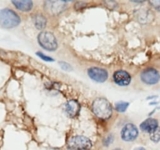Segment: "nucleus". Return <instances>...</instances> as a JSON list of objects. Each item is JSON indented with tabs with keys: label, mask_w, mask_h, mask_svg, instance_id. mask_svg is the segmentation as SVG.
<instances>
[{
	"label": "nucleus",
	"mask_w": 160,
	"mask_h": 150,
	"mask_svg": "<svg viewBox=\"0 0 160 150\" xmlns=\"http://www.w3.org/2000/svg\"><path fill=\"white\" fill-rule=\"evenodd\" d=\"M113 80L118 85L127 86L131 83V77L125 70H117L113 73Z\"/></svg>",
	"instance_id": "obj_9"
},
{
	"label": "nucleus",
	"mask_w": 160,
	"mask_h": 150,
	"mask_svg": "<svg viewBox=\"0 0 160 150\" xmlns=\"http://www.w3.org/2000/svg\"><path fill=\"white\" fill-rule=\"evenodd\" d=\"M159 128L158 121L154 118H148L142 122L140 125V128L142 131L145 133L151 134Z\"/></svg>",
	"instance_id": "obj_11"
},
{
	"label": "nucleus",
	"mask_w": 160,
	"mask_h": 150,
	"mask_svg": "<svg viewBox=\"0 0 160 150\" xmlns=\"http://www.w3.org/2000/svg\"><path fill=\"white\" fill-rule=\"evenodd\" d=\"M36 54H37L38 56L39 57L41 58V59H43V60L48 61V62H52V61H53V59H52V58L49 57V56H46V55H45V54H44V53L40 52H37V53H36Z\"/></svg>",
	"instance_id": "obj_16"
},
{
	"label": "nucleus",
	"mask_w": 160,
	"mask_h": 150,
	"mask_svg": "<svg viewBox=\"0 0 160 150\" xmlns=\"http://www.w3.org/2000/svg\"><path fill=\"white\" fill-rule=\"evenodd\" d=\"M150 138L152 142H159L160 141V128H158L157 129L152 133L150 134Z\"/></svg>",
	"instance_id": "obj_15"
},
{
	"label": "nucleus",
	"mask_w": 160,
	"mask_h": 150,
	"mask_svg": "<svg viewBox=\"0 0 160 150\" xmlns=\"http://www.w3.org/2000/svg\"><path fill=\"white\" fill-rule=\"evenodd\" d=\"M88 73L89 77L93 81L99 83L105 82L108 79V76H109L107 70L103 68H99V67H92L89 69Z\"/></svg>",
	"instance_id": "obj_8"
},
{
	"label": "nucleus",
	"mask_w": 160,
	"mask_h": 150,
	"mask_svg": "<svg viewBox=\"0 0 160 150\" xmlns=\"http://www.w3.org/2000/svg\"><path fill=\"white\" fill-rule=\"evenodd\" d=\"M138 136V130L133 123H127L121 131V138L126 142H132Z\"/></svg>",
	"instance_id": "obj_6"
},
{
	"label": "nucleus",
	"mask_w": 160,
	"mask_h": 150,
	"mask_svg": "<svg viewBox=\"0 0 160 150\" xmlns=\"http://www.w3.org/2000/svg\"><path fill=\"white\" fill-rule=\"evenodd\" d=\"M38 41L41 46L48 51H55L57 48L58 43L54 34L48 31H42L38 37Z\"/></svg>",
	"instance_id": "obj_3"
},
{
	"label": "nucleus",
	"mask_w": 160,
	"mask_h": 150,
	"mask_svg": "<svg viewBox=\"0 0 160 150\" xmlns=\"http://www.w3.org/2000/svg\"><path fill=\"white\" fill-rule=\"evenodd\" d=\"M92 111L97 117L102 120H107L112 116V106L108 100L103 98H98L92 103Z\"/></svg>",
	"instance_id": "obj_1"
},
{
	"label": "nucleus",
	"mask_w": 160,
	"mask_h": 150,
	"mask_svg": "<svg viewBox=\"0 0 160 150\" xmlns=\"http://www.w3.org/2000/svg\"><path fill=\"white\" fill-rule=\"evenodd\" d=\"M92 142L88 138L82 135H77L71 138L68 142L69 150H90Z\"/></svg>",
	"instance_id": "obj_4"
},
{
	"label": "nucleus",
	"mask_w": 160,
	"mask_h": 150,
	"mask_svg": "<svg viewBox=\"0 0 160 150\" xmlns=\"http://www.w3.org/2000/svg\"><path fill=\"white\" fill-rule=\"evenodd\" d=\"M12 3L19 10L24 11V12H28L33 8V2L29 0H21V1L16 0V1H12Z\"/></svg>",
	"instance_id": "obj_12"
},
{
	"label": "nucleus",
	"mask_w": 160,
	"mask_h": 150,
	"mask_svg": "<svg viewBox=\"0 0 160 150\" xmlns=\"http://www.w3.org/2000/svg\"><path fill=\"white\" fill-rule=\"evenodd\" d=\"M112 141H113V137H112V135L108 136V137L106 138V139H105V145H109L111 142H112Z\"/></svg>",
	"instance_id": "obj_19"
},
{
	"label": "nucleus",
	"mask_w": 160,
	"mask_h": 150,
	"mask_svg": "<svg viewBox=\"0 0 160 150\" xmlns=\"http://www.w3.org/2000/svg\"><path fill=\"white\" fill-rule=\"evenodd\" d=\"M33 22H34V27L37 29L42 30L46 26L47 20L46 18L42 14H36L33 17Z\"/></svg>",
	"instance_id": "obj_13"
},
{
	"label": "nucleus",
	"mask_w": 160,
	"mask_h": 150,
	"mask_svg": "<svg viewBox=\"0 0 160 150\" xmlns=\"http://www.w3.org/2000/svg\"><path fill=\"white\" fill-rule=\"evenodd\" d=\"M59 65H60V67H62V69H63L64 70H70L72 69L71 66L66 62H59Z\"/></svg>",
	"instance_id": "obj_17"
},
{
	"label": "nucleus",
	"mask_w": 160,
	"mask_h": 150,
	"mask_svg": "<svg viewBox=\"0 0 160 150\" xmlns=\"http://www.w3.org/2000/svg\"><path fill=\"white\" fill-rule=\"evenodd\" d=\"M141 79L147 84H157L160 80V74L154 68H147L141 73Z\"/></svg>",
	"instance_id": "obj_5"
},
{
	"label": "nucleus",
	"mask_w": 160,
	"mask_h": 150,
	"mask_svg": "<svg viewBox=\"0 0 160 150\" xmlns=\"http://www.w3.org/2000/svg\"><path fill=\"white\" fill-rule=\"evenodd\" d=\"M150 4L156 9V10L160 11V1H151Z\"/></svg>",
	"instance_id": "obj_18"
},
{
	"label": "nucleus",
	"mask_w": 160,
	"mask_h": 150,
	"mask_svg": "<svg viewBox=\"0 0 160 150\" xmlns=\"http://www.w3.org/2000/svg\"><path fill=\"white\" fill-rule=\"evenodd\" d=\"M80 109H81V105L76 100L71 99L67 102L66 104L65 111L67 115L71 118H74L78 115Z\"/></svg>",
	"instance_id": "obj_10"
},
{
	"label": "nucleus",
	"mask_w": 160,
	"mask_h": 150,
	"mask_svg": "<svg viewBox=\"0 0 160 150\" xmlns=\"http://www.w3.org/2000/svg\"><path fill=\"white\" fill-rule=\"evenodd\" d=\"M128 106H129V103L127 102H119L116 103L115 107L118 112H123L128 109Z\"/></svg>",
	"instance_id": "obj_14"
},
{
	"label": "nucleus",
	"mask_w": 160,
	"mask_h": 150,
	"mask_svg": "<svg viewBox=\"0 0 160 150\" xmlns=\"http://www.w3.org/2000/svg\"><path fill=\"white\" fill-rule=\"evenodd\" d=\"M134 150H145V149L144 148H135Z\"/></svg>",
	"instance_id": "obj_20"
},
{
	"label": "nucleus",
	"mask_w": 160,
	"mask_h": 150,
	"mask_svg": "<svg viewBox=\"0 0 160 150\" xmlns=\"http://www.w3.org/2000/svg\"><path fill=\"white\" fill-rule=\"evenodd\" d=\"M113 150H123V149H121V148H114Z\"/></svg>",
	"instance_id": "obj_21"
},
{
	"label": "nucleus",
	"mask_w": 160,
	"mask_h": 150,
	"mask_svg": "<svg viewBox=\"0 0 160 150\" xmlns=\"http://www.w3.org/2000/svg\"><path fill=\"white\" fill-rule=\"evenodd\" d=\"M45 8L48 13L57 15L65 10L67 3L62 1H48L45 2Z\"/></svg>",
	"instance_id": "obj_7"
},
{
	"label": "nucleus",
	"mask_w": 160,
	"mask_h": 150,
	"mask_svg": "<svg viewBox=\"0 0 160 150\" xmlns=\"http://www.w3.org/2000/svg\"><path fill=\"white\" fill-rule=\"evenodd\" d=\"M20 23V17L10 9L0 10V25L5 28H13Z\"/></svg>",
	"instance_id": "obj_2"
}]
</instances>
